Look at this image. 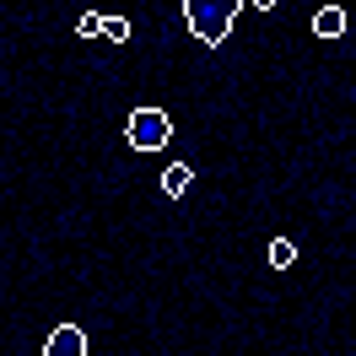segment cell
I'll list each match as a JSON object with an SVG mask.
<instances>
[{
  "mask_svg": "<svg viewBox=\"0 0 356 356\" xmlns=\"http://www.w3.org/2000/svg\"><path fill=\"white\" fill-rule=\"evenodd\" d=\"M76 33H81V38H103V17H97V11H87V17L76 22Z\"/></svg>",
  "mask_w": 356,
  "mask_h": 356,
  "instance_id": "cell-8",
  "label": "cell"
},
{
  "mask_svg": "<svg viewBox=\"0 0 356 356\" xmlns=\"http://www.w3.org/2000/svg\"><path fill=\"white\" fill-rule=\"evenodd\" d=\"M297 265V243H291V238H275V243H270V270H291Z\"/></svg>",
  "mask_w": 356,
  "mask_h": 356,
  "instance_id": "cell-6",
  "label": "cell"
},
{
  "mask_svg": "<svg viewBox=\"0 0 356 356\" xmlns=\"http://www.w3.org/2000/svg\"><path fill=\"white\" fill-rule=\"evenodd\" d=\"M124 135H130L135 152H162V146L173 140V119H168V108H135Z\"/></svg>",
  "mask_w": 356,
  "mask_h": 356,
  "instance_id": "cell-2",
  "label": "cell"
},
{
  "mask_svg": "<svg viewBox=\"0 0 356 356\" xmlns=\"http://www.w3.org/2000/svg\"><path fill=\"white\" fill-rule=\"evenodd\" d=\"M248 6H259V11H270V6H275V0H248Z\"/></svg>",
  "mask_w": 356,
  "mask_h": 356,
  "instance_id": "cell-9",
  "label": "cell"
},
{
  "mask_svg": "<svg viewBox=\"0 0 356 356\" xmlns=\"http://www.w3.org/2000/svg\"><path fill=\"white\" fill-rule=\"evenodd\" d=\"M313 33H318V38H340V33H346V11H340V6H324V11L313 17Z\"/></svg>",
  "mask_w": 356,
  "mask_h": 356,
  "instance_id": "cell-4",
  "label": "cell"
},
{
  "mask_svg": "<svg viewBox=\"0 0 356 356\" xmlns=\"http://www.w3.org/2000/svg\"><path fill=\"white\" fill-rule=\"evenodd\" d=\"M189 178H195V173H189V168H184V162H173V168H168V173H162V195H173V200H178V195H184V189H189Z\"/></svg>",
  "mask_w": 356,
  "mask_h": 356,
  "instance_id": "cell-5",
  "label": "cell"
},
{
  "mask_svg": "<svg viewBox=\"0 0 356 356\" xmlns=\"http://www.w3.org/2000/svg\"><path fill=\"white\" fill-rule=\"evenodd\" d=\"M44 356H87V330H81V324H60V330H49Z\"/></svg>",
  "mask_w": 356,
  "mask_h": 356,
  "instance_id": "cell-3",
  "label": "cell"
},
{
  "mask_svg": "<svg viewBox=\"0 0 356 356\" xmlns=\"http://www.w3.org/2000/svg\"><path fill=\"white\" fill-rule=\"evenodd\" d=\"M238 6L243 0H184V27L195 33V44L222 49L232 22H238Z\"/></svg>",
  "mask_w": 356,
  "mask_h": 356,
  "instance_id": "cell-1",
  "label": "cell"
},
{
  "mask_svg": "<svg viewBox=\"0 0 356 356\" xmlns=\"http://www.w3.org/2000/svg\"><path fill=\"white\" fill-rule=\"evenodd\" d=\"M103 38L108 44H130V22L124 17H103Z\"/></svg>",
  "mask_w": 356,
  "mask_h": 356,
  "instance_id": "cell-7",
  "label": "cell"
}]
</instances>
